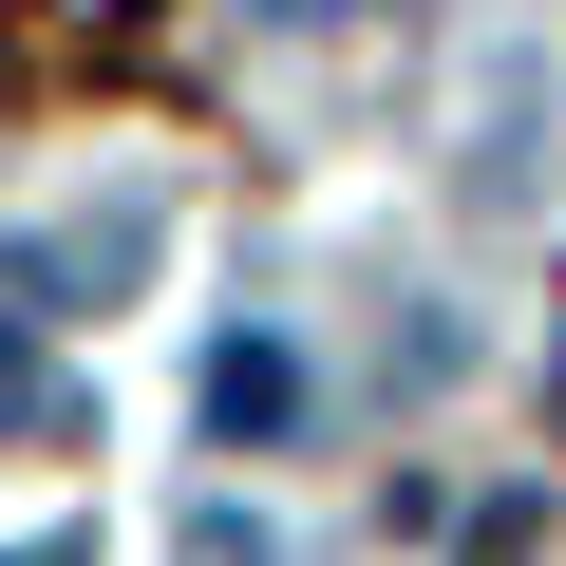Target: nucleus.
I'll return each instance as SVG.
<instances>
[{"instance_id": "obj_1", "label": "nucleus", "mask_w": 566, "mask_h": 566, "mask_svg": "<svg viewBox=\"0 0 566 566\" xmlns=\"http://www.w3.org/2000/svg\"><path fill=\"white\" fill-rule=\"evenodd\" d=\"M133 264H151V208H95V227H20V245H0V303H20V322H57V283H95V303H114Z\"/></svg>"}, {"instance_id": "obj_2", "label": "nucleus", "mask_w": 566, "mask_h": 566, "mask_svg": "<svg viewBox=\"0 0 566 566\" xmlns=\"http://www.w3.org/2000/svg\"><path fill=\"white\" fill-rule=\"evenodd\" d=\"M208 434L227 453H283V434H303V340H283V322L208 340Z\"/></svg>"}, {"instance_id": "obj_3", "label": "nucleus", "mask_w": 566, "mask_h": 566, "mask_svg": "<svg viewBox=\"0 0 566 566\" xmlns=\"http://www.w3.org/2000/svg\"><path fill=\"white\" fill-rule=\"evenodd\" d=\"M0 434H76V378L39 359V322L0 303Z\"/></svg>"}, {"instance_id": "obj_4", "label": "nucleus", "mask_w": 566, "mask_h": 566, "mask_svg": "<svg viewBox=\"0 0 566 566\" xmlns=\"http://www.w3.org/2000/svg\"><path fill=\"white\" fill-rule=\"evenodd\" d=\"M189 566H283V547H264L245 510H189Z\"/></svg>"}, {"instance_id": "obj_5", "label": "nucleus", "mask_w": 566, "mask_h": 566, "mask_svg": "<svg viewBox=\"0 0 566 566\" xmlns=\"http://www.w3.org/2000/svg\"><path fill=\"white\" fill-rule=\"evenodd\" d=\"M264 20H283V39H340V20H359V0H264Z\"/></svg>"}, {"instance_id": "obj_6", "label": "nucleus", "mask_w": 566, "mask_h": 566, "mask_svg": "<svg viewBox=\"0 0 566 566\" xmlns=\"http://www.w3.org/2000/svg\"><path fill=\"white\" fill-rule=\"evenodd\" d=\"M472 566H528V510H491V528H472Z\"/></svg>"}, {"instance_id": "obj_7", "label": "nucleus", "mask_w": 566, "mask_h": 566, "mask_svg": "<svg viewBox=\"0 0 566 566\" xmlns=\"http://www.w3.org/2000/svg\"><path fill=\"white\" fill-rule=\"evenodd\" d=\"M0 566H76V547H0Z\"/></svg>"}]
</instances>
